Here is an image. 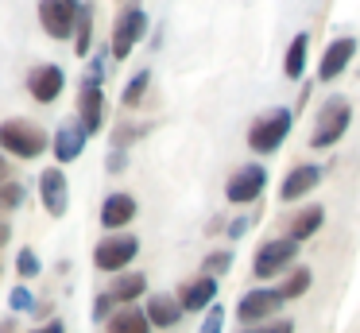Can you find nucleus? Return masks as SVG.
Here are the masks:
<instances>
[{
	"mask_svg": "<svg viewBox=\"0 0 360 333\" xmlns=\"http://www.w3.org/2000/svg\"><path fill=\"white\" fill-rule=\"evenodd\" d=\"M47 147H51V136L35 120L12 116V120L0 124V151L4 155H16V159H39Z\"/></svg>",
	"mask_w": 360,
	"mask_h": 333,
	"instance_id": "f257e3e1",
	"label": "nucleus"
},
{
	"mask_svg": "<svg viewBox=\"0 0 360 333\" xmlns=\"http://www.w3.org/2000/svg\"><path fill=\"white\" fill-rule=\"evenodd\" d=\"M290 108H271V113H264V116H256L252 120V128H248V147L256 155H271V151H279L283 147V139H287V132H290Z\"/></svg>",
	"mask_w": 360,
	"mask_h": 333,
	"instance_id": "f03ea898",
	"label": "nucleus"
},
{
	"mask_svg": "<svg viewBox=\"0 0 360 333\" xmlns=\"http://www.w3.org/2000/svg\"><path fill=\"white\" fill-rule=\"evenodd\" d=\"M352 124V105L345 97H329L326 105H321L318 120H314V132H310V144L314 147H333L337 139L349 132Z\"/></svg>",
	"mask_w": 360,
	"mask_h": 333,
	"instance_id": "7ed1b4c3",
	"label": "nucleus"
},
{
	"mask_svg": "<svg viewBox=\"0 0 360 333\" xmlns=\"http://www.w3.org/2000/svg\"><path fill=\"white\" fill-rule=\"evenodd\" d=\"M136 256H140V240L132 232H109L94 248V268L97 271H124Z\"/></svg>",
	"mask_w": 360,
	"mask_h": 333,
	"instance_id": "20e7f679",
	"label": "nucleus"
},
{
	"mask_svg": "<svg viewBox=\"0 0 360 333\" xmlns=\"http://www.w3.org/2000/svg\"><path fill=\"white\" fill-rule=\"evenodd\" d=\"M298 256V240L290 237H275L267 244L256 248V260H252V275L256 279H275L279 271H287Z\"/></svg>",
	"mask_w": 360,
	"mask_h": 333,
	"instance_id": "39448f33",
	"label": "nucleus"
},
{
	"mask_svg": "<svg viewBox=\"0 0 360 333\" xmlns=\"http://www.w3.org/2000/svg\"><path fill=\"white\" fill-rule=\"evenodd\" d=\"M148 35V12H143L140 4H132V8H124V12L117 15V23H112V58H128L132 54V46L140 43V39Z\"/></svg>",
	"mask_w": 360,
	"mask_h": 333,
	"instance_id": "423d86ee",
	"label": "nucleus"
},
{
	"mask_svg": "<svg viewBox=\"0 0 360 333\" xmlns=\"http://www.w3.org/2000/svg\"><path fill=\"white\" fill-rule=\"evenodd\" d=\"M283 306H287V299H283L279 287H256V291H248L236 302V318H240L244 325H259V322H267V318H275Z\"/></svg>",
	"mask_w": 360,
	"mask_h": 333,
	"instance_id": "0eeeda50",
	"label": "nucleus"
},
{
	"mask_svg": "<svg viewBox=\"0 0 360 333\" xmlns=\"http://www.w3.org/2000/svg\"><path fill=\"white\" fill-rule=\"evenodd\" d=\"M82 0H39V23L51 39H70L78 31Z\"/></svg>",
	"mask_w": 360,
	"mask_h": 333,
	"instance_id": "6e6552de",
	"label": "nucleus"
},
{
	"mask_svg": "<svg viewBox=\"0 0 360 333\" xmlns=\"http://www.w3.org/2000/svg\"><path fill=\"white\" fill-rule=\"evenodd\" d=\"M264 186H267V167L248 163V167H240L225 182V198L233 201V206H248V201H256L259 194H264Z\"/></svg>",
	"mask_w": 360,
	"mask_h": 333,
	"instance_id": "1a4fd4ad",
	"label": "nucleus"
},
{
	"mask_svg": "<svg viewBox=\"0 0 360 333\" xmlns=\"http://www.w3.org/2000/svg\"><path fill=\"white\" fill-rule=\"evenodd\" d=\"M39 201L55 221L66 217V209H70V182H66L63 167H47L39 175Z\"/></svg>",
	"mask_w": 360,
	"mask_h": 333,
	"instance_id": "9d476101",
	"label": "nucleus"
},
{
	"mask_svg": "<svg viewBox=\"0 0 360 333\" xmlns=\"http://www.w3.org/2000/svg\"><path fill=\"white\" fill-rule=\"evenodd\" d=\"M63 89H66V74L55 62H43V66H35L32 74H27V93H32L39 105H55Z\"/></svg>",
	"mask_w": 360,
	"mask_h": 333,
	"instance_id": "9b49d317",
	"label": "nucleus"
},
{
	"mask_svg": "<svg viewBox=\"0 0 360 333\" xmlns=\"http://www.w3.org/2000/svg\"><path fill=\"white\" fill-rule=\"evenodd\" d=\"M78 120L86 124V132H101L105 124V93L97 77H82V93H78Z\"/></svg>",
	"mask_w": 360,
	"mask_h": 333,
	"instance_id": "f8f14e48",
	"label": "nucleus"
},
{
	"mask_svg": "<svg viewBox=\"0 0 360 333\" xmlns=\"http://www.w3.org/2000/svg\"><path fill=\"white\" fill-rule=\"evenodd\" d=\"M352 54H356V39H352V35L333 39V43L326 46V54H321V62H318V77H321V82H333L337 74L349 70Z\"/></svg>",
	"mask_w": 360,
	"mask_h": 333,
	"instance_id": "ddd939ff",
	"label": "nucleus"
},
{
	"mask_svg": "<svg viewBox=\"0 0 360 333\" xmlns=\"http://www.w3.org/2000/svg\"><path fill=\"white\" fill-rule=\"evenodd\" d=\"M86 139H89V132H86L82 120H63L58 132H55V159L58 163H74L82 151H86Z\"/></svg>",
	"mask_w": 360,
	"mask_h": 333,
	"instance_id": "4468645a",
	"label": "nucleus"
},
{
	"mask_svg": "<svg viewBox=\"0 0 360 333\" xmlns=\"http://www.w3.org/2000/svg\"><path fill=\"white\" fill-rule=\"evenodd\" d=\"M318 182H321V167H314V163H298V167L283 178L279 198L283 201H298V198H306V194H310Z\"/></svg>",
	"mask_w": 360,
	"mask_h": 333,
	"instance_id": "2eb2a0df",
	"label": "nucleus"
},
{
	"mask_svg": "<svg viewBox=\"0 0 360 333\" xmlns=\"http://www.w3.org/2000/svg\"><path fill=\"white\" fill-rule=\"evenodd\" d=\"M213 299H217V279L205 275V271L198 279H190V283L179 291V302H182V310H186V314H190V310H194V314H198V310H210Z\"/></svg>",
	"mask_w": 360,
	"mask_h": 333,
	"instance_id": "dca6fc26",
	"label": "nucleus"
},
{
	"mask_svg": "<svg viewBox=\"0 0 360 333\" xmlns=\"http://www.w3.org/2000/svg\"><path fill=\"white\" fill-rule=\"evenodd\" d=\"M136 209L140 206H136L132 194H109V198L101 201V225L109 232H117V229H124V225L136 217Z\"/></svg>",
	"mask_w": 360,
	"mask_h": 333,
	"instance_id": "f3484780",
	"label": "nucleus"
},
{
	"mask_svg": "<svg viewBox=\"0 0 360 333\" xmlns=\"http://www.w3.org/2000/svg\"><path fill=\"white\" fill-rule=\"evenodd\" d=\"M148 318H151V325H159V329H171V325H179L182 322V302L174 299V294H151L148 299Z\"/></svg>",
	"mask_w": 360,
	"mask_h": 333,
	"instance_id": "a211bd4d",
	"label": "nucleus"
},
{
	"mask_svg": "<svg viewBox=\"0 0 360 333\" xmlns=\"http://www.w3.org/2000/svg\"><path fill=\"white\" fill-rule=\"evenodd\" d=\"M321 221H326V209H321V206H306V209H298V213L290 217V229H287V237L302 244V240H310L314 232L321 229Z\"/></svg>",
	"mask_w": 360,
	"mask_h": 333,
	"instance_id": "6ab92c4d",
	"label": "nucleus"
},
{
	"mask_svg": "<svg viewBox=\"0 0 360 333\" xmlns=\"http://www.w3.org/2000/svg\"><path fill=\"white\" fill-rule=\"evenodd\" d=\"M109 333H151V318L140 306H124L109 318Z\"/></svg>",
	"mask_w": 360,
	"mask_h": 333,
	"instance_id": "aec40b11",
	"label": "nucleus"
},
{
	"mask_svg": "<svg viewBox=\"0 0 360 333\" xmlns=\"http://www.w3.org/2000/svg\"><path fill=\"white\" fill-rule=\"evenodd\" d=\"M143 291H148V275H140V271H128V275H120L117 283L109 287L112 302H120V306H132Z\"/></svg>",
	"mask_w": 360,
	"mask_h": 333,
	"instance_id": "412c9836",
	"label": "nucleus"
},
{
	"mask_svg": "<svg viewBox=\"0 0 360 333\" xmlns=\"http://www.w3.org/2000/svg\"><path fill=\"white\" fill-rule=\"evenodd\" d=\"M306 46H310V35H306V31H298V35L290 39V46H287L283 74H287L290 82H298V77H302V70H306Z\"/></svg>",
	"mask_w": 360,
	"mask_h": 333,
	"instance_id": "4be33fe9",
	"label": "nucleus"
},
{
	"mask_svg": "<svg viewBox=\"0 0 360 333\" xmlns=\"http://www.w3.org/2000/svg\"><path fill=\"white\" fill-rule=\"evenodd\" d=\"M89 46H94V8L82 4V15H78V31H74V54L86 58Z\"/></svg>",
	"mask_w": 360,
	"mask_h": 333,
	"instance_id": "5701e85b",
	"label": "nucleus"
},
{
	"mask_svg": "<svg viewBox=\"0 0 360 333\" xmlns=\"http://www.w3.org/2000/svg\"><path fill=\"white\" fill-rule=\"evenodd\" d=\"M310 268H295V271H290V275L287 279H283V287H279V291H283V299H298V294H306V291H310Z\"/></svg>",
	"mask_w": 360,
	"mask_h": 333,
	"instance_id": "b1692460",
	"label": "nucleus"
},
{
	"mask_svg": "<svg viewBox=\"0 0 360 333\" xmlns=\"http://www.w3.org/2000/svg\"><path fill=\"white\" fill-rule=\"evenodd\" d=\"M148 85H151V70H140V74L132 77V82L124 85V93H120V101H124L128 108H136L143 101V93H148Z\"/></svg>",
	"mask_w": 360,
	"mask_h": 333,
	"instance_id": "393cba45",
	"label": "nucleus"
},
{
	"mask_svg": "<svg viewBox=\"0 0 360 333\" xmlns=\"http://www.w3.org/2000/svg\"><path fill=\"white\" fill-rule=\"evenodd\" d=\"M24 198H27L24 182H4V186H0V213L20 209V206H24Z\"/></svg>",
	"mask_w": 360,
	"mask_h": 333,
	"instance_id": "a878e982",
	"label": "nucleus"
},
{
	"mask_svg": "<svg viewBox=\"0 0 360 333\" xmlns=\"http://www.w3.org/2000/svg\"><path fill=\"white\" fill-rule=\"evenodd\" d=\"M8 310H12V314H32V310H35V294L27 291L24 283L12 287V291H8Z\"/></svg>",
	"mask_w": 360,
	"mask_h": 333,
	"instance_id": "bb28decb",
	"label": "nucleus"
},
{
	"mask_svg": "<svg viewBox=\"0 0 360 333\" xmlns=\"http://www.w3.org/2000/svg\"><path fill=\"white\" fill-rule=\"evenodd\" d=\"M16 271H20V279H35L43 271L39 256H35L32 248H20V252H16Z\"/></svg>",
	"mask_w": 360,
	"mask_h": 333,
	"instance_id": "cd10ccee",
	"label": "nucleus"
},
{
	"mask_svg": "<svg viewBox=\"0 0 360 333\" xmlns=\"http://www.w3.org/2000/svg\"><path fill=\"white\" fill-rule=\"evenodd\" d=\"M233 268V248H221V252H210L205 256V275H225V271Z\"/></svg>",
	"mask_w": 360,
	"mask_h": 333,
	"instance_id": "c85d7f7f",
	"label": "nucleus"
},
{
	"mask_svg": "<svg viewBox=\"0 0 360 333\" xmlns=\"http://www.w3.org/2000/svg\"><path fill=\"white\" fill-rule=\"evenodd\" d=\"M112 306H117V302H112V294H97V299H94V322H109V318L117 314Z\"/></svg>",
	"mask_w": 360,
	"mask_h": 333,
	"instance_id": "c756f323",
	"label": "nucleus"
},
{
	"mask_svg": "<svg viewBox=\"0 0 360 333\" xmlns=\"http://www.w3.org/2000/svg\"><path fill=\"white\" fill-rule=\"evenodd\" d=\"M221 325H225V306L213 302L210 314H205V322H202V333H221Z\"/></svg>",
	"mask_w": 360,
	"mask_h": 333,
	"instance_id": "7c9ffc66",
	"label": "nucleus"
},
{
	"mask_svg": "<svg viewBox=\"0 0 360 333\" xmlns=\"http://www.w3.org/2000/svg\"><path fill=\"white\" fill-rule=\"evenodd\" d=\"M259 333H295V322L290 318H275V322H267V325H256Z\"/></svg>",
	"mask_w": 360,
	"mask_h": 333,
	"instance_id": "2f4dec72",
	"label": "nucleus"
},
{
	"mask_svg": "<svg viewBox=\"0 0 360 333\" xmlns=\"http://www.w3.org/2000/svg\"><path fill=\"white\" fill-rule=\"evenodd\" d=\"M32 333H66V322L63 318H51V322H43V325H35Z\"/></svg>",
	"mask_w": 360,
	"mask_h": 333,
	"instance_id": "473e14b6",
	"label": "nucleus"
},
{
	"mask_svg": "<svg viewBox=\"0 0 360 333\" xmlns=\"http://www.w3.org/2000/svg\"><path fill=\"white\" fill-rule=\"evenodd\" d=\"M124 151H120V147H112V155H109V170H124Z\"/></svg>",
	"mask_w": 360,
	"mask_h": 333,
	"instance_id": "72a5a7b5",
	"label": "nucleus"
},
{
	"mask_svg": "<svg viewBox=\"0 0 360 333\" xmlns=\"http://www.w3.org/2000/svg\"><path fill=\"white\" fill-rule=\"evenodd\" d=\"M244 229H248V217H236V221H233V225H229V237H233V240H236V237H240V232H244Z\"/></svg>",
	"mask_w": 360,
	"mask_h": 333,
	"instance_id": "f704fd0d",
	"label": "nucleus"
},
{
	"mask_svg": "<svg viewBox=\"0 0 360 333\" xmlns=\"http://www.w3.org/2000/svg\"><path fill=\"white\" fill-rule=\"evenodd\" d=\"M4 182H8V155L0 151V186H4Z\"/></svg>",
	"mask_w": 360,
	"mask_h": 333,
	"instance_id": "c9c22d12",
	"label": "nucleus"
},
{
	"mask_svg": "<svg viewBox=\"0 0 360 333\" xmlns=\"http://www.w3.org/2000/svg\"><path fill=\"white\" fill-rule=\"evenodd\" d=\"M12 237V229H8V221H0V244H4V240Z\"/></svg>",
	"mask_w": 360,
	"mask_h": 333,
	"instance_id": "e433bc0d",
	"label": "nucleus"
},
{
	"mask_svg": "<svg viewBox=\"0 0 360 333\" xmlns=\"http://www.w3.org/2000/svg\"><path fill=\"white\" fill-rule=\"evenodd\" d=\"M240 333H259V329H240Z\"/></svg>",
	"mask_w": 360,
	"mask_h": 333,
	"instance_id": "4c0bfd02",
	"label": "nucleus"
}]
</instances>
